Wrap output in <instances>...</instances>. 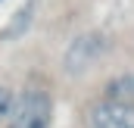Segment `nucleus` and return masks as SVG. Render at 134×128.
<instances>
[{
	"instance_id": "obj_1",
	"label": "nucleus",
	"mask_w": 134,
	"mask_h": 128,
	"mask_svg": "<svg viewBox=\"0 0 134 128\" xmlns=\"http://www.w3.org/2000/svg\"><path fill=\"white\" fill-rule=\"evenodd\" d=\"M50 122H53V97L44 88H25L22 94H16L6 128H50Z\"/></svg>"
},
{
	"instance_id": "obj_2",
	"label": "nucleus",
	"mask_w": 134,
	"mask_h": 128,
	"mask_svg": "<svg viewBox=\"0 0 134 128\" xmlns=\"http://www.w3.org/2000/svg\"><path fill=\"white\" fill-rule=\"evenodd\" d=\"M106 50H109V38H106L103 31H81V34L66 47L63 66H66L69 75H84L94 63H100V60H103Z\"/></svg>"
},
{
	"instance_id": "obj_3",
	"label": "nucleus",
	"mask_w": 134,
	"mask_h": 128,
	"mask_svg": "<svg viewBox=\"0 0 134 128\" xmlns=\"http://www.w3.org/2000/svg\"><path fill=\"white\" fill-rule=\"evenodd\" d=\"M91 128H134V106L97 100L91 106Z\"/></svg>"
},
{
	"instance_id": "obj_4",
	"label": "nucleus",
	"mask_w": 134,
	"mask_h": 128,
	"mask_svg": "<svg viewBox=\"0 0 134 128\" xmlns=\"http://www.w3.org/2000/svg\"><path fill=\"white\" fill-rule=\"evenodd\" d=\"M103 100H112V103H122V106H134V72L109 78L106 88H103Z\"/></svg>"
},
{
	"instance_id": "obj_5",
	"label": "nucleus",
	"mask_w": 134,
	"mask_h": 128,
	"mask_svg": "<svg viewBox=\"0 0 134 128\" xmlns=\"http://www.w3.org/2000/svg\"><path fill=\"white\" fill-rule=\"evenodd\" d=\"M31 9H34V3L28 0V3H25V6H22V9L9 19V25L3 28V38H22V34H25V28L31 25Z\"/></svg>"
},
{
	"instance_id": "obj_6",
	"label": "nucleus",
	"mask_w": 134,
	"mask_h": 128,
	"mask_svg": "<svg viewBox=\"0 0 134 128\" xmlns=\"http://www.w3.org/2000/svg\"><path fill=\"white\" fill-rule=\"evenodd\" d=\"M13 103H16V94H13L6 84H0V122H3V119H9Z\"/></svg>"
}]
</instances>
